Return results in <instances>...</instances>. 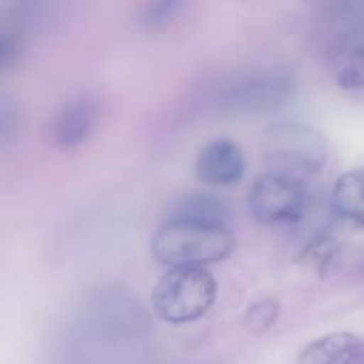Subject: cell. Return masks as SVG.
Instances as JSON below:
<instances>
[{
    "label": "cell",
    "instance_id": "obj_16",
    "mask_svg": "<svg viewBox=\"0 0 364 364\" xmlns=\"http://www.w3.org/2000/svg\"><path fill=\"white\" fill-rule=\"evenodd\" d=\"M337 364H364V343L360 341L354 350H350Z\"/></svg>",
    "mask_w": 364,
    "mask_h": 364
},
{
    "label": "cell",
    "instance_id": "obj_2",
    "mask_svg": "<svg viewBox=\"0 0 364 364\" xmlns=\"http://www.w3.org/2000/svg\"><path fill=\"white\" fill-rule=\"evenodd\" d=\"M79 324L85 335L98 343L122 346L145 337L149 320L141 301L126 288L109 286L87 294Z\"/></svg>",
    "mask_w": 364,
    "mask_h": 364
},
{
    "label": "cell",
    "instance_id": "obj_3",
    "mask_svg": "<svg viewBox=\"0 0 364 364\" xmlns=\"http://www.w3.org/2000/svg\"><path fill=\"white\" fill-rule=\"evenodd\" d=\"M262 154L271 173L303 179L318 175L328 160L326 136L301 122H279L267 128Z\"/></svg>",
    "mask_w": 364,
    "mask_h": 364
},
{
    "label": "cell",
    "instance_id": "obj_9",
    "mask_svg": "<svg viewBox=\"0 0 364 364\" xmlns=\"http://www.w3.org/2000/svg\"><path fill=\"white\" fill-rule=\"evenodd\" d=\"M164 222L198 224L213 228H230L232 207L226 198L211 192H188L177 196L166 207Z\"/></svg>",
    "mask_w": 364,
    "mask_h": 364
},
{
    "label": "cell",
    "instance_id": "obj_11",
    "mask_svg": "<svg viewBox=\"0 0 364 364\" xmlns=\"http://www.w3.org/2000/svg\"><path fill=\"white\" fill-rule=\"evenodd\" d=\"M360 339L352 333H333L311 341L299 356L296 364H337L350 350H354Z\"/></svg>",
    "mask_w": 364,
    "mask_h": 364
},
{
    "label": "cell",
    "instance_id": "obj_14",
    "mask_svg": "<svg viewBox=\"0 0 364 364\" xmlns=\"http://www.w3.org/2000/svg\"><path fill=\"white\" fill-rule=\"evenodd\" d=\"M277 316H279L277 303L271 301V299H262V301L254 303V305L247 309V314H245V326H247L254 335H262V333H267V331L275 324Z\"/></svg>",
    "mask_w": 364,
    "mask_h": 364
},
{
    "label": "cell",
    "instance_id": "obj_7",
    "mask_svg": "<svg viewBox=\"0 0 364 364\" xmlns=\"http://www.w3.org/2000/svg\"><path fill=\"white\" fill-rule=\"evenodd\" d=\"M100 124V105L94 96L81 94L66 100L51 117V141L62 149H75L87 143Z\"/></svg>",
    "mask_w": 364,
    "mask_h": 364
},
{
    "label": "cell",
    "instance_id": "obj_5",
    "mask_svg": "<svg viewBox=\"0 0 364 364\" xmlns=\"http://www.w3.org/2000/svg\"><path fill=\"white\" fill-rule=\"evenodd\" d=\"M247 207L254 220L264 226L294 224L307 211V188L303 179L269 171L254 181Z\"/></svg>",
    "mask_w": 364,
    "mask_h": 364
},
{
    "label": "cell",
    "instance_id": "obj_6",
    "mask_svg": "<svg viewBox=\"0 0 364 364\" xmlns=\"http://www.w3.org/2000/svg\"><path fill=\"white\" fill-rule=\"evenodd\" d=\"M292 87H294L292 75L273 68V70L252 73L228 81L220 92L218 102L224 109L237 113H267L284 107V102L292 94Z\"/></svg>",
    "mask_w": 364,
    "mask_h": 364
},
{
    "label": "cell",
    "instance_id": "obj_13",
    "mask_svg": "<svg viewBox=\"0 0 364 364\" xmlns=\"http://www.w3.org/2000/svg\"><path fill=\"white\" fill-rule=\"evenodd\" d=\"M181 9H183V4L177 2V0L151 2V4H147V6L143 9L139 21H141V26L147 28V30H158V28L168 26V23L177 17V13H179Z\"/></svg>",
    "mask_w": 364,
    "mask_h": 364
},
{
    "label": "cell",
    "instance_id": "obj_4",
    "mask_svg": "<svg viewBox=\"0 0 364 364\" xmlns=\"http://www.w3.org/2000/svg\"><path fill=\"white\" fill-rule=\"evenodd\" d=\"M218 299V282L207 269H168L151 294L154 314L166 324L200 320Z\"/></svg>",
    "mask_w": 364,
    "mask_h": 364
},
{
    "label": "cell",
    "instance_id": "obj_12",
    "mask_svg": "<svg viewBox=\"0 0 364 364\" xmlns=\"http://www.w3.org/2000/svg\"><path fill=\"white\" fill-rule=\"evenodd\" d=\"M23 132V111L13 98L0 96V147L15 143Z\"/></svg>",
    "mask_w": 364,
    "mask_h": 364
},
{
    "label": "cell",
    "instance_id": "obj_15",
    "mask_svg": "<svg viewBox=\"0 0 364 364\" xmlns=\"http://www.w3.org/2000/svg\"><path fill=\"white\" fill-rule=\"evenodd\" d=\"M21 53H23L21 36L9 30H0V70L17 64Z\"/></svg>",
    "mask_w": 364,
    "mask_h": 364
},
{
    "label": "cell",
    "instance_id": "obj_10",
    "mask_svg": "<svg viewBox=\"0 0 364 364\" xmlns=\"http://www.w3.org/2000/svg\"><path fill=\"white\" fill-rule=\"evenodd\" d=\"M333 205L341 218L364 226V168H352L337 179Z\"/></svg>",
    "mask_w": 364,
    "mask_h": 364
},
{
    "label": "cell",
    "instance_id": "obj_8",
    "mask_svg": "<svg viewBox=\"0 0 364 364\" xmlns=\"http://www.w3.org/2000/svg\"><path fill=\"white\" fill-rule=\"evenodd\" d=\"M194 173L198 181H203L205 186H237L245 175V156L235 141L215 139L198 151Z\"/></svg>",
    "mask_w": 364,
    "mask_h": 364
},
{
    "label": "cell",
    "instance_id": "obj_1",
    "mask_svg": "<svg viewBox=\"0 0 364 364\" xmlns=\"http://www.w3.org/2000/svg\"><path fill=\"white\" fill-rule=\"evenodd\" d=\"M235 245L230 228L164 222L151 237V256L166 269H205L230 258Z\"/></svg>",
    "mask_w": 364,
    "mask_h": 364
}]
</instances>
